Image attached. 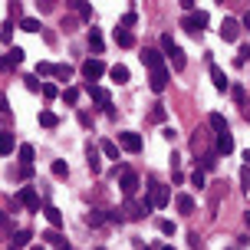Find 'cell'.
Here are the masks:
<instances>
[{
  "mask_svg": "<svg viewBox=\"0 0 250 250\" xmlns=\"http://www.w3.org/2000/svg\"><path fill=\"white\" fill-rule=\"evenodd\" d=\"M181 26H185L188 33L201 37V33H204V26H208V13H204V10H191L185 20H181Z\"/></svg>",
  "mask_w": 250,
  "mask_h": 250,
  "instance_id": "6da1fadb",
  "label": "cell"
},
{
  "mask_svg": "<svg viewBox=\"0 0 250 250\" xmlns=\"http://www.w3.org/2000/svg\"><path fill=\"white\" fill-rule=\"evenodd\" d=\"M138 185H142V181H138V175L132 171V168H122V171H119V188H122L125 198H132V194L138 191Z\"/></svg>",
  "mask_w": 250,
  "mask_h": 250,
  "instance_id": "7a4b0ae2",
  "label": "cell"
},
{
  "mask_svg": "<svg viewBox=\"0 0 250 250\" xmlns=\"http://www.w3.org/2000/svg\"><path fill=\"white\" fill-rule=\"evenodd\" d=\"M119 148L128 151V155H138L142 151V135L138 132H119Z\"/></svg>",
  "mask_w": 250,
  "mask_h": 250,
  "instance_id": "3957f363",
  "label": "cell"
},
{
  "mask_svg": "<svg viewBox=\"0 0 250 250\" xmlns=\"http://www.w3.org/2000/svg\"><path fill=\"white\" fill-rule=\"evenodd\" d=\"M17 204H23V208H30V211H40V194L33 191V185H23L20 191H17Z\"/></svg>",
  "mask_w": 250,
  "mask_h": 250,
  "instance_id": "277c9868",
  "label": "cell"
},
{
  "mask_svg": "<svg viewBox=\"0 0 250 250\" xmlns=\"http://www.w3.org/2000/svg\"><path fill=\"white\" fill-rule=\"evenodd\" d=\"M148 198L155 201V208H165V204L171 201V191L165 185H158V181H148Z\"/></svg>",
  "mask_w": 250,
  "mask_h": 250,
  "instance_id": "5b68a950",
  "label": "cell"
},
{
  "mask_svg": "<svg viewBox=\"0 0 250 250\" xmlns=\"http://www.w3.org/2000/svg\"><path fill=\"white\" fill-rule=\"evenodd\" d=\"M102 73H105L102 60H86V62H83V79H86V83H96Z\"/></svg>",
  "mask_w": 250,
  "mask_h": 250,
  "instance_id": "8992f818",
  "label": "cell"
},
{
  "mask_svg": "<svg viewBox=\"0 0 250 250\" xmlns=\"http://www.w3.org/2000/svg\"><path fill=\"white\" fill-rule=\"evenodd\" d=\"M237 37H240V23L230 20V17H224V23H221V40H224V43H237Z\"/></svg>",
  "mask_w": 250,
  "mask_h": 250,
  "instance_id": "52a82bcc",
  "label": "cell"
},
{
  "mask_svg": "<svg viewBox=\"0 0 250 250\" xmlns=\"http://www.w3.org/2000/svg\"><path fill=\"white\" fill-rule=\"evenodd\" d=\"M86 92L92 96V102H96V105H109V102H112L109 89H102L99 83H86Z\"/></svg>",
  "mask_w": 250,
  "mask_h": 250,
  "instance_id": "ba28073f",
  "label": "cell"
},
{
  "mask_svg": "<svg viewBox=\"0 0 250 250\" xmlns=\"http://www.w3.org/2000/svg\"><path fill=\"white\" fill-rule=\"evenodd\" d=\"M214 151H217V155H230V151H234V135H230V128H227V132H217Z\"/></svg>",
  "mask_w": 250,
  "mask_h": 250,
  "instance_id": "9c48e42d",
  "label": "cell"
},
{
  "mask_svg": "<svg viewBox=\"0 0 250 250\" xmlns=\"http://www.w3.org/2000/svg\"><path fill=\"white\" fill-rule=\"evenodd\" d=\"M148 86H151V92H165L168 89V69H151V79H148Z\"/></svg>",
  "mask_w": 250,
  "mask_h": 250,
  "instance_id": "30bf717a",
  "label": "cell"
},
{
  "mask_svg": "<svg viewBox=\"0 0 250 250\" xmlns=\"http://www.w3.org/2000/svg\"><path fill=\"white\" fill-rule=\"evenodd\" d=\"M211 79H214V89H217V92H227V89H230V79L224 76L221 66H211Z\"/></svg>",
  "mask_w": 250,
  "mask_h": 250,
  "instance_id": "8fae6325",
  "label": "cell"
},
{
  "mask_svg": "<svg viewBox=\"0 0 250 250\" xmlns=\"http://www.w3.org/2000/svg\"><path fill=\"white\" fill-rule=\"evenodd\" d=\"M115 43H119L122 50H132V46H135V33H132V30H122V26H115Z\"/></svg>",
  "mask_w": 250,
  "mask_h": 250,
  "instance_id": "7c38bea8",
  "label": "cell"
},
{
  "mask_svg": "<svg viewBox=\"0 0 250 250\" xmlns=\"http://www.w3.org/2000/svg\"><path fill=\"white\" fill-rule=\"evenodd\" d=\"M142 62H145L148 69H162V66H165V56L158 50H145V53H142Z\"/></svg>",
  "mask_w": 250,
  "mask_h": 250,
  "instance_id": "4fadbf2b",
  "label": "cell"
},
{
  "mask_svg": "<svg viewBox=\"0 0 250 250\" xmlns=\"http://www.w3.org/2000/svg\"><path fill=\"white\" fill-rule=\"evenodd\" d=\"M165 56L171 60V66H175L178 73H181V69H185V66H188V60H185V50H181V46H171V50L165 53Z\"/></svg>",
  "mask_w": 250,
  "mask_h": 250,
  "instance_id": "5bb4252c",
  "label": "cell"
},
{
  "mask_svg": "<svg viewBox=\"0 0 250 250\" xmlns=\"http://www.w3.org/2000/svg\"><path fill=\"white\" fill-rule=\"evenodd\" d=\"M109 76H112V83H119V86H125L132 76H128V66H122V62H115L112 69H109Z\"/></svg>",
  "mask_w": 250,
  "mask_h": 250,
  "instance_id": "9a60e30c",
  "label": "cell"
},
{
  "mask_svg": "<svg viewBox=\"0 0 250 250\" xmlns=\"http://www.w3.org/2000/svg\"><path fill=\"white\" fill-rule=\"evenodd\" d=\"M99 151L105 155V158H112V162H119V155H122V148H119L115 142H109V138H105V142H99Z\"/></svg>",
  "mask_w": 250,
  "mask_h": 250,
  "instance_id": "2e32d148",
  "label": "cell"
},
{
  "mask_svg": "<svg viewBox=\"0 0 250 250\" xmlns=\"http://www.w3.org/2000/svg\"><path fill=\"white\" fill-rule=\"evenodd\" d=\"M69 7H76L79 10V20H92V7H89L86 0H66Z\"/></svg>",
  "mask_w": 250,
  "mask_h": 250,
  "instance_id": "e0dca14e",
  "label": "cell"
},
{
  "mask_svg": "<svg viewBox=\"0 0 250 250\" xmlns=\"http://www.w3.org/2000/svg\"><path fill=\"white\" fill-rule=\"evenodd\" d=\"M178 211L181 214H194V198H191V194H178Z\"/></svg>",
  "mask_w": 250,
  "mask_h": 250,
  "instance_id": "ac0fdd59",
  "label": "cell"
},
{
  "mask_svg": "<svg viewBox=\"0 0 250 250\" xmlns=\"http://www.w3.org/2000/svg\"><path fill=\"white\" fill-rule=\"evenodd\" d=\"M43 214H46V221H50L53 227H62V211H60V208H53V204H50V208H43Z\"/></svg>",
  "mask_w": 250,
  "mask_h": 250,
  "instance_id": "d6986e66",
  "label": "cell"
},
{
  "mask_svg": "<svg viewBox=\"0 0 250 250\" xmlns=\"http://www.w3.org/2000/svg\"><path fill=\"white\" fill-rule=\"evenodd\" d=\"M40 125H43V128H56V125H60V119H56V112L43 109V112H40Z\"/></svg>",
  "mask_w": 250,
  "mask_h": 250,
  "instance_id": "ffe728a7",
  "label": "cell"
},
{
  "mask_svg": "<svg viewBox=\"0 0 250 250\" xmlns=\"http://www.w3.org/2000/svg\"><path fill=\"white\" fill-rule=\"evenodd\" d=\"M208 122H211L214 132H227V119L221 112H211V115H208Z\"/></svg>",
  "mask_w": 250,
  "mask_h": 250,
  "instance_id": "44dd1931",
  "label": "cell"
},
{
  "mask_svg": "<svg viewBox=\"0 0 250 250\" xmlns=\"http://www.w3.org/2000/svg\"><path fill=\"white\" fill-rule=\"evenodd\" d=\"M86 155H89V168H92V175H99V171H102V158H99V151H96L92 145H89V151H86Z\"/></svg>",
  "mask_w": 250,
  "mask_h": 250,
  "instance_id": "7402d4cb",
  "label": "cell"
},
{
  "mask_svg": "<svg viewBox=\"0 0 250 250\" xmlns=\"http://www.w3.org/2000/svg\"><path fill=\"white\" fill-rule=\"evenodd\" d=\"M89 50H92V53H102V33L96 30V26L89 30Z\"/></svg>",
  "mask_w": 250,
  "mask_h": 250,
  "instance_id": "603a6c76",
  "label": "cell"
},
{
  "mask_svg": "<svg viewBox=\"0 0 250 250\" xmlns=\"http://www.w3.org/2000/svg\"><path fill=\"white\" fill-rule=\"evenodd\" d=\"M13 151V132H0V155Z\"/></svg>",
  "mask_w": 250,
  "mask_h": 250,
  "instance_id": "cb8c5ba5",
  "label": "cell"
},
{
  "mask_svg": "<svg viewBox=\"0 0 250 250\" xmlns=\"http://www.w3.org/2000/svg\"><path fill=\"white\" fill-rule=\"evenodd\" d=\"M23 56H26V53L20 50V46H10V50H7V62H10V66H20Z\"/></svg>",
  "mask_w": 250,
  "mask_h": 250,
  "instance_id": "d4e9b609",
  "label": "cell"
},
{
  "mask_svg": "<svg viewBox=\"0 0 250 250\" xmlns=\"http://www.w3.org/2000/svg\"><path fill=\"white\" fill-rule=\"evenodd\" d=\"M30 237H33V234H30V230H17V234H10L13 247H26V244H30Z\"/></svg>",
  "mask_w": 250,
  "mask_h": 250,
  "instance_id": "484cf974",
  "label": "cell"
},
{
  "mask_svg": "<svg viewBox=\"0 0 250 250\" xmlns=\"http://www.w3.org/2000/svg\"><path fill=\"white\" fill-rule=\"evenodd\" d=\"M33 158H37L33 145H20V165H33Z\"/></svg>",
  "mask_w": 250,
  "mask_h": 250,
  "instance_id": "4316f807",
  "label": "cell"
},
{
  "mask_svg": "<svg viewBox=\"0 0 250 250\" xmlns=\"http://www.w3.org/2000/svg\"><path fill=\"white\" fill-rule=\"evenodd\" d=\"M20 30H26V33H40V20H33V17H23V20H20Z\"/></svg>",
  "mask_w": 250,
  "mask_h": 250,
  "instance_id": "83f0119b",
  "label": "cell"
},
{
  "mask_svg": "<svg viewBox=\"0 0 250 250\" xmlns=\"http://www.w3.org/2000/svg\"><path fill=\"white\" fill-rule=\"evenodd\" d=\"M53 76H56V79H62V83H66V79H69V76H73V66H66V62H60V66H56V69H53Z\"/></svg>",
  "mask_w": 250,
  "mask_h": 250,
  "instance_id": "f1b7e54d",
  "label": "cell"
},
{
  "mask_svg": "<svg viewBox=\"0 0 250 250\" xmlns=\"http://www.w3.org/2000/svg\"><path fill=\"white\" fill-rule=\"evenodd\" d=\"M158 230H162V234H168V237H175V234H178V224H175V221H158Z\"/></svg>",
  "mask_w": 250,
  "mask_h": 250,
  "instance_id": "f546056e",
  "label": "cell"
},
{
  "mask_svg": "<svg viewBox=\"0 0 250 250\" xmlns=\"http://www.w3.org/2000/svg\"><path fill=\"white\" fill-rule=\"evenodd\" d=\"M138 23V17H135V13H132V10H128V13H125V17H122V20H119V26H122V30H132V26H135Z\"/></svg>",
  "mask_w": 250,
  "mask_h": 250,
  "instance_id": "4dcf8cb0",
  "label": "cell"
},
{
  "mask_svg": "<svg viewBox=\"0 0 250 250\" xmlns=\"http://www.w3.org/2000/svg\"><path fill=\"white\" fill-rule=\"evenodd\" d=\"M86 221H89L92 227H99V224H105V214H102V211H89V214H86Z\"/></svg>",
  "mask_w": 250,
  "mask_h": 250,
  "instance_id": "1f68e13d",
  "label": "cell"
},
{
  "mask_svg": "<svg viewBox=\"0 0 250 250\" xmlns=\"http://www.w3.org/2000/svg\"><path fill=\"white\" fill-rule=\"evenodd\" d=\"M40 92H43V99H56V96H60L53 83H43V86H40Z\"/></svg>",
  "mask_w": 250,
  "mask_h": 250,
  "instance_id": "d6a6232c",
  "label": "cell"
},
{
  "mask_svg": "<svg viewBox=\"0 0 250 250\" xmlns=\"http://www.w3.org/2000/svg\"><path fill=\"white\" fill-rule=\"evenodd\" d=\"M62 99L69 102V105H76V102H79V89H76V86H69L66 92H62Z\"/></svg>",
  "mask_w": 250,
  "mask_h": 250,
  "instance_id": "836d02e7",
  "label": "cell"
},
{
  "mask_svg": "<svg viewBox=\"0 0 250 250\" xmlns=\"http://www.w3.org/2000/svg\"><path fill=\"white\" fill-rule=\"evenodd\" d=\"M53 175L66 178V175H69V165H66V162H53Z\"/></svg>",
  "mask_w": 250,
  "mask_h": 250,
  "instance_id": "e575fe53",
  "label": "cell"
},
{
  "mask_svg": "<svg viewBox=\"0 0 250 250\" xmlns=\"http://www.w3.org/2000/svg\"><path fill=\"white\" fill-rule=\"evenodd\" d=\"M53 69H56L53 62H37V76H53Z\"/></svg>",
  "mask_w": 250,
  "mask_h": 250,
  "instance_id": "d590c367",
  "label": "cell"
},
{
  "mask_svg": "<svg viewBox=\"0 0 250 250\" xmlns=\"http://www.w3.org/2000/svg\"><path fill=\"white\" fill-rule=\"evenodd\" d=\"M191 185H194V188H204V168L191 171Z\"/></svg>",
  "mask_w": 250,
  "mask_h": 250,
  "instance_id": "8d00e7d4",
  "label": "cell"
},
{
  "mask_svg": "<svg viewBox=\"0 0 250 250\" xmlns=\"http://www.w3.org/2000/svg\"><path fill=\"white\" fill-rule=\"evenodd\" d=\"M240 185L250 191V165H244V168H240Z\"/></svg>",
  "mask_w": 250,
  "mask_h": 250,
  "instance_id": "74e56055",
  "label": "cell"
},
{
  "mask_svg": "<svg viewBox=\"0 0 250 250\" xmlns=\"http://www.w3.org/2000/svg\"><path fill=\"white\" fill-rule=\"evenodd\" d=\"M151 122H165V105H155L151 109Z\"/></svg>",
  "mask_w": 250,
  "mask_h": 250,
  "instance_id": "f35d334b",
  "label": "cell"
},
{
  "mask_svg": "<svg viewBox=\"0 0 250 250\" xmlns=\"http://www.w3.org/2000/svg\"><path fill=\"white\" fill-rule=\"evenodd\" d=\"M0 40H3V43H10V40H13V23H7L3 30H0Z\"/></svg>",
  "mask_w": 250,
  "mask_h": 250,
  "instance_id": "ab89813d",
  "label": "cell"
},
{
  "mask_svg": "<svg viewBox=\"0 0 250 250\" xmlns=\"http://www.w3.org/2000/svg\"><path fill=\"white\" fill-rule=\"evenodd\" d=\"M171 46H175V43H171V33H162V50L168 53V50H171Z\"/></svg>",
  "mask_w": 250,
  "mask_h": 250,
  "instance_id": "60d3db41",
  "label": "cell"
},
{
  "mask_svg": "<svg viewBox=\"0 0 250 250\" xmlns=\"http://www.w3.org/2000/svg\"><path fill=\"white\" fill-rule=\"evenodd\" d=\"M162 135L168 138V142H175V135H178V132H175V128H171V125H165V128H162Z\"/></svg>",
  "mask_w": 250,
  "mask_h": 250,
  "instance_id": "b9f144b4",
  "label": "cell"
},
{
  "mask_svg": "<svg viewBox=\"0 0 250 250\" xmlns=\"http://www.w3.org/2000/svg\"><path fill=\"white\" fill-rule=\"evenodd\" d=\"M40 3V10H53V7H56V0H37Z\"/></svg>",
  "mask_w": 250,
  "mask_h": 250,
  "instance_id": "7bdbcfd3",
  "label": "cell"
},
{
  "mask_svg": "<svg viewBox=\"0 0 250 250\" xmlns=\"http://www.w3.org/2000/svg\"><path fill=\"white\" fill-rule=\"evenodd\" d=\"M26 89H33V92H37V89H40V83H37V76H26Z\"/></svg>",
  "mask_w": 250,
  "mask_h": 250,
  "instance_id": "ee69618b",
  "label": "cell"
},
{
  "mask_svg": "<svg viewBox=\"0 0 250 250\" xmlns=\"http://www.w3.org/2000/svg\"><path fill=\"white\" fill-rule=\"evenodd\" d=\"M7 10H10V17H20V3H17V0H10V7H7Z\"/></svg>",
  "mask_w": 250,
  "mask_h": 250,
  "instance_id": "f6af8a7d",
  "label": "cell"
},
{
  "mask_svg": "<svg viewBox=\"0 0 250 250\" xmlns=\"http://www.w3.org/2000/svg\"><path fill=\"white\" fill-rule=\"evenodd\" d=\"M181 7H185V10L191 13V10H194V7H198V0H181Z\"/></svg>",
  "mask_w": 250,
  "mask_h": 250,
  "instance_id": "bcb514c9",
  "label": "cell"
},
{
  "mask_svg": "<svg viewBox=\"0 0 250 250\" xmlns=\"http://www.w3.org/2000/svg\"><path fill=\"white\" fill-rule=\"evenodd\" d=\"M0 112H10V105H7V96L0 92Z\"/></svg>",
  "mask_w": 250,
  "mask_h": 250,
  "instance_id": "7dc6e473",
  "label": "cell"
},
{
  "mask_svg": "<svg viewBox=\"0 0 250 250\" xmlns=\"http://www.w3.org/2000/svg\"><path fill=\"white\" fill-rule=\"evenodd\" d=\"M240 62H250V46H244V50H240Z\"/></svg>",
  "mask_w": 250,
  "mask_h": 250,
  "instance_id": "c3c4849f",
  "label": "cell"
},
{
  "mask_svg": "<svg viewBox=\"0 0 250 250\" xmlns=\"http://www.w3.org/2000/svg\"><path fill=\"white\" fill-rule=\"evenodd\" d=\"M0 227H3V230L10 227V217H7V214H0Z\"/></svg>",
  "mask_w": 250,
  "mask_h": 250,
  "instance_id": "681fc988",
  "label": "cell"
},
{
  "mask_svg": "<svg viewBox=\"0 0 250 250\" xmlns=\"http://www.w3.org/2000/svg\"><path fill=\"white\" fill-rule=\"evenodd\" d=\"M240 26H247V30H250V10L244 13V20H240Z\"/></svg>",
  "mask_w": 250,
  "mask_h": 250,
  "instance_id": "f907efd6",
  "label": "cell"
},
{
  "mask_svg": "<svg viewBox=\"0 0 250 250\" xmlns=\"http://www.w3.org/2000/svg\"><path fill=\"white\" fill-rule=\"evenodd\" d=\"M7 66H10V62H7V56H0V69H7Z\"/></svg>",
  "mask_w": 250,
  "mask_h": 250,
  "instance_id": "816d5d0a",
  "label": "cell"
},
{
  "mask_svg": "<svg viewBox=\"0 0 250 250\" xmlns=\"http://www.w3.org/2000/svg\"><path fill=\"white\" fill-rule=\"evenodd\" d=\"M244 224H247V230H250V211H247V214H244Z\"/></svg>",
  "mask_w": 250,
  "mask_h": 250,
  "instance_id": "f5cc1de1",
  "label": "cell"
},
{
  "mask_svg": "<svg viewBox=\"0 0 250 250\" xmlns=\"http://www.w3.org/2000/svg\"><path fill=\"white\" fill-rule=\"evenodd\" d=\"M158 250H175V247H171V244H165V247H158Z\"/></svg>",
  "mask_w": 250,
  "mask_h": 250,
  "instance_id": "db71d44e",
  "label": "cell"
},
{
  "mask_svg": "<svg viewBox=\"0 0 250 250\" xmlns=\"http://www.w3.org/2000/svg\"><path fill=\"white\" fill-rule=\"evenodd\" d=\"M244 158H247V165H250V148H247V151H244Z\"/></svg>",
  "mask_w": 250,
  "mask_h": 250,
  "instance_id": "11a10c76",
  "label": "cell"
},
{
  "mask_svg": "<svg viewBox=\"0 0 250 250\" xmlns=\"http://www.w3.org/2000/svg\"><path fill=\"white\" fill-rule=\"evenodd\" d=\"M30 250H43V247H30Z\"/></svg>",
  "mask_w": 250,
  "mask_h": 250,
  "instance_id": "9f6ffc18",
  "label": "cell"
},
{
  "mask_svg": "<svg viewBox=\"0 0 250 250\" xmlns=\"http://www.w3.org/2000/svg\"><path fill=\"white\" fill-rule=\"evenodd\" d=\"M142 250H151V247H142Z\"/></svg>",
  "mask_w": 250,
  "mask_h": 250,
  "instance_id": "6f0895ef",
  "label": "cell"
},
{
  "mask_svg": "<svg viewBox=\"0 0 250 250\" xmlns=\"http://www.w3.org/2000/svg\"><path fill=\"white\" fill-rule=\"evenodd\" d=\"M221 3H224V0H221Z\"/></svg>",
  "mask_w": 250,
  "mask_h": 250,
  "instance_id": "680465c9",
  "label": "cell"
}]
</instances>
